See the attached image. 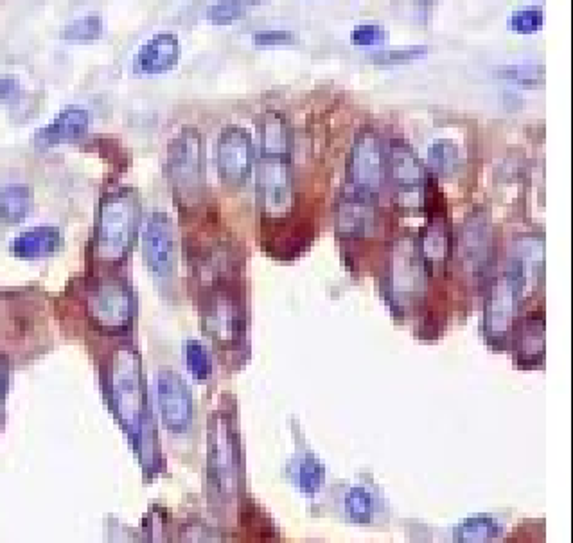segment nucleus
Returning a JSON list of instances; mask_svg holds the SVG:
<instances>
[{"instance_id":"obj_1","label":"nucleus","mask_w":573,"mask_h":543,"mask_svg":"<svg viewBox=\"0 0 573 543\" xmlns=\"http://www.w3.org/2000/svg\"><path fill=\"white\" fill-rule=\"evenodd\" d=\"M257 204L266 222L284 220L293 205L290 126L283 114L268 112L261 123L257 161Z\"/></svg>"},{"instance_id":"obj_2","label":"nucleus","mask_w":573,"mask_h":543,"mask_svg":"<svg viewBox=\"0 0 573 543\" xmlns=\"http://www.w3.org/2000/svg\"><path fill=\"white\" fill-rule=\"evenodd\" d=\"M139 198L132 187H121L103 198L96 229V256L105 265H119L133 247L139 227Z\"/></svg>"},{"instance_id":"obj_3","label":"nucleus","mask_w":573,"mask_h":543,"mask_svg":"<svg viewBox=\"0 0 573 543\" xmlns=\"http://www.w3.org/2000/svg\"><path fill=\"white\" fill-rule=\"evenodd\" d=\"M430 272L424 265L417 240L412 236H399L390 243L387 256L388 301L401 315L414 312L423 303L428 290Z\"/></svg>"},{"instance_id":"obj_4","label":"nucleus","mask_w":573,"mask_h":543,"mask_svg":"<svg viewBox=\"0 0 573 543\" xmlns=\"http://www.w3.org/2000/svg\"><path fill=\"white\" fill-rule=\"evenodd\" d=\"M202 324L221 348H238L245 339L247 317L238 288L227 277L212 281L202 297Z\"/></svg>"},{"instance_id":"obj_5","label":"nucleus","mask_w":573,"mask_h":543,"mask_svg":"<svg viewBox=\"0 0 573 543\" xmlns=\"http://www.w3.org/2000/svg\"><path fill=\"white\" fill-rule=\"evenodd\" d=\"M166 175L178 198L198 202L205 186L203 137L196 126H184L168 144Z\"/></svg>"},{"instance_id":"obj_6","label":"nucleus","mask_w":573,"mask_h":543,"mask_svg":"<svg viewBox=\"0 0 573 543\" xmlns=\"http://www.w3.org/2000/svg\"><path fill=\"white\" fill-rule=\"evenodd\" d=\"M387 182L394 189V204L399 213L419 214L428 198V182L423 162L403 139H392L387 148Z\"/></svg>"},{"instance_id":"obj_7","label":"nucleus","mask_w":573,"mask_h":543,"mask_svg":"<svg viewBox=\"0 0 573 543\" xmlns=\"http://www.w3.org/2000/svg\"><path fill=\"white\" fill-rule=\"evenodd\" d=\"M462 274L473 283H480L491 270L494 256V236L491 218L485 209L469 213L453 243Z\"/></svg>"},{"instance_id":"obj_8","label":"nucleus","mask_w":573,"mask_h":543,"mask_svg":"<svg viewBox=\"0 0 573 543\" xmlns=\"http://www.w3.org/2000/svg\"><path fill=\"white\" fill-rule=\"evenodd\" d=\"M87 310L99 330L108 333L130 330L135 315L132 290L119 277H101L89 288Z\"/></svg>"},{"instance_id":"obj_9","label":"nucleus","mask_w":573,"mask_h":543,"mask_svg":"<svg viewBox=\"0 0 573 543\" xmlns=\"http://www.w3.org/2000/svg\"><path fill=\"white\" fill-rule=\"evenodd\" d=\"M112 400L128 432L141 430L144 392L139 358L132 349H119L112 360Z\"/></svg>"},{"instance_id":"obj_10","label":"nucleus","mask_w":573,"mask_h":543,"mask_svg":"<svg viewBox=\"0 0 573 543\" xmlns=\"http://www.w3.org/2000/svg\"><path fill=\"white\" fill-rule=\"evenodd\" d=\"M387 184V148L374 130L356 135L349 159V187L362 195L378 198Z\"/></svg>"},{"instance_id":"obj_11","label":"nucleus","mask_w":573,"mask_h":543,"mask_svg":"<svg viewBox=\"0 0 573 543\" xmlns=\"http://www.w3.org/2000/svg\"><path fill=\"white\" fill-rule=\"evenodd\" d=\"M523 299L525 292L520 279L514 276L509 268H503L489 286V295L485 303L484 324L489 339L496 344H502L509 339Z\"/></svg>"},{"instance_id":"obj_12","label":"nucleus","mask_w":573,"mask_h":543,"mask_svg":"<svg viewBox=\"0 0 573 543\" xmlns=\"http://www.w3.org/2000/svg\"><path fill=\"white\" fill-rule=\"evenodd\" d=\"M256 150L254 141L243 126L227 125L221 130L216 144V166L221 182L229 187H241L254 170Z\"/></svg>"},{"instance_id":"obj_13","label":"nucleus","mask_w":573,"mask_h":543,"mask_svg":"<svg viewBox=\"0 0 573 543\" xmlns=\"http://www.w3.org/2000/svg\"><path fill=\"white\" fill-rule=\"evenodd\" d=\"M142 256L151 274L168 281L177 272V231L166 213H153L142 232Z\"/></svg>"},{"instance_id":"obj_14","label":"nucleus","mask_w":573,"mask_h":543,"mask_svg":"<svg viewBox=\"0 0 573 543\" xmlns=\"http://www.w3.org/2000/svg\"><path fill=\"white\" fill-rule=\"evenodd\" d=\"M381 229V214L376 198L345 189L336 204V231L344 240L374 238Z\"/></svg>"},{"instance_id":"obj_15","label":"nucleus","mask_w":573,"mask_h":543,"mask_svg":"<svg viewBox=\"0 0 573 543\" xmlns=\"http://www.w3.org/2000/svg\"><path fill=\"white\" fill-rule=\"evenodd\" d=\"M157 400L166 427L175 434L186 432L193 421V398L180 374L175 371L157 374Z\"/></svg>"},{"instance_id":"obj_16","label":"nucleus","mask_w":573,"mask_h":543,"mask_svg":"<svg viewBox=\"0 0 573 543\" xmlns=\"http://www.w3.org/2000/svg\"><path fill=\"white\" fill-rule=\"evenodd\" d=\"M543 256H545L543 236L523 234L512 241L507 268L520 279L525 297L539 286L543 276Z\"/></svg>"},{"instance_id":"obj_17","label":"nucleus","mask_w":573,"mask_h":543,"mask_svg":"<svg viewBox=\"0 0 573 543\" xmlns=\"http://www.w3.org/2000/svg\"><path fill=\"white\" fill-rule=\"evenodd\" d=\"M417 249L421 252L424 265L432 274H444L453 254V236L444 216L435 214L426 223L421 236L417 238Z\"/></svg>"},{"instance_id":"obj_18","label":"nucleus","mask_w":573,"mask_h":543,"mask_svg":"<svg viewBox=\"0 0 573 543\" xmlns=\"http://www.w3.org/2000/svg\"><path fill=\"white\" fill-rule=\"evenodd\" d=\"M89 125V110L80 105H69L62 108L51 123H47L36 132V146L51 148L56 144L78 141L89 132Z\"/></svg>"},{"instance_id":"obj_19","label":"nucleus","mask_w":573,"mask_h":543,"mask_svg":"<svg viewBox=\"0 0 573 543\" xmlns=\"http://www.w3.org/2000/svg\"><path fill=\"white\" fill-rule=\"evenodd\" d=\"M180 60V40L175 33H157L141 45L133 58V71L137 74H162Z\"/></svg>"},{"instance_id":"obj_20","label":"nucleus","mask_w":573,"mask_h":543,"mask_svg":"<svg viewBox=\"0 0 573 543\" xmlns=\"http://www.w3.org/2000/svg\"><path fill=\"white\" fill-rule=\"evenodd\" d=\"M236 450V439L229 419L225 416H214L209 436V461L212 475L218 479L221 486L229 484L230 477H234L236 473Z\"/></svg>"},{"instance_id":"obj_21","label":"nucleus","mask_w":573,"mask_h":543,"mask_svg":"<svg viewBox=\"0 0 573 543\" xmlns=\"http://www.w3.org/2000/svg\"><path fill=\"white\" fill-rule=\"evenodd\" d=\"M62 245V234L56 227H35L29 231L20 232L11 241V252L20 259H44L53 256Z\"/></svg>"},{"instance_id":"obj_22","label":"nucleus","mask_w":573,"mask_h":543,"mask_svg":"<svg viewBox=\"0 0 573 543\" xmlns=\"http://www.w3.org/2000/svg\"><path fill=\"white\" fill-rule=\"evenodd\" d=\"M545 355V317L529 313L516 333V357L527 362H541Z\"/></svg>"},{"instance_id":"obj_23","label":"nucleus","mask_w":573,"mask_h":543,"mask_svg":"<svg viewBox=\"0 0 573 543\" xmlns=\"http://www.w3.org/2000/svg\"><path fill=\"white\" fill-rule=\"evenodd\" d=\"M35 205V193L26 184L0 187V220L9 225L24 222Z\"/></svg>"},{"instance_id":"obj_24","label":"nucleus","mask_w":573,"mask_h":543,"mask_svg":"<svg viewBox=\"0 0 573 543\" xmlns=\"http://www.w3.org/2000/svg\"><path fill=\"white\" fill-rule=\"evenodd\" d=\"M428 168L439 177H451L460 170V150L450 139H439L428 148Z\"/></svg>"},{"instance_id":"obj_25","label":"nucleus","mask_w":573,"mask_h":543,"mask_svg":"<svg viewBox=\"0 0 573 543\" xmlns=\"http://www.w3.org/2000/svg\"><path fill=\"white\" fill-rule=\"evenodd\" d=\"M103 35V18L99 17L97 13H90L85 17L76 18L72 20L71 24L63 27L60 38L65 42H94L97 38Z\"/></svg>"},{"instance_id":"obj_26","label":"nucleus","mask_w":573,"mask_h":543,"mask_svg":"<svg viewBox=\"0 0 573 543\" xmlns=\"http://www.w3.org/2000/svg\"><path fill=\"white\" fill-rule=\"evenodd\" d=\"M184 357H186L187 369L194 378L207 380L212 373V358L209 349L198 340H187L184 344Z\"/></svg>"},{"instance_id":"obj_27","label":"nucleus","mask_w":573,"mask_h":543,"mask_svg":"<svg viewBox=\"0 0 573 543\" xmlns=\"http://www.w3.org/2000/svg\"><path fill=\"white\" fill-rule=\"evenodd\" d=\"M247 0H218L207 9V18L216 26H229L245 17Z\"/></svg>"},{"instance_id":"obj_28","label":"nucleus","mask_w":573,"mask_h":543,"mask_svg":"<svg viewBox=\"0 0 573 543\" xmlns=\"http://www.w3.org/2000/svg\"><path fill=\"white\" fill-rule=\"evenodd\" d=\"M507 26L518 33H536L543 26V8L529 6V8L512 11L507 20Z\"/></svg>"},{"instance_id":"obj_29","label":"nucleus","mask_w":573,"mask_h":543,"mask_svg":"<svg viewBox=\"0 0 573 543\" xmlns=\"http://www.w3.org/2000/svg\"><path fill=\"white\" fill-rule=\"evenodd\" d=\"M426 53H428L426 45H408V47H397V49L369 54V60L374 63H405L423 58Z\"/></svg>"},{"instance_id":"obj_30","label":"nucleus","mask_w":573,"mask_h":543,"mask_svg":"<svg viewBox=\"0 0 573 543\" xmlns=\"http://www.w3.org/2000/svg\"><path fill=\"white\" fill-rule=\"evenodd\" d=\"M22 101V83L15 74H2L0 76V105L13 108Z\"/></svg>"},{"instance_id":"obj_31","label":"nucleus","mask_w":573,"mask_h":543,"mask_svg":"<svg viewBox=\"0 0 573 543\" xmlns=\"http://www.w3.org/2000/svg\"><path fill=\"white\" fill-rule=\"evenodd\" d=\"M387 36V29L381 24H362L351 31V40L356 45H380Z\"/></svg>"},{"instance_id":"obj_32","label":"nucleus","mask_w":573,"mask_h":543,"mask_svg":"<svg viewBox=\"0 0 573 543\" xmlns=\"http://www.w3.org/2000/svg\"><path fill=\"white\" fill-rule=\"evenodd\" d=\"M496 74L509 80L536 81L543 76V65H507L500 67Z\"/></svg>"},{"instance_id":"obj_33","label":"nucleus","mask_w":573,"mask_h":543,"mask_svg":"<svg viewBox=\"0 0 573 543\" xmlns=\"http://www.w3.org/2000/svg\"><path fill=\"white\" fill-rule=\"evenodd\" d=\"M297 42V33L290 29H265L254 35L256 45H288Z\"/></svg>"},{"instance_id":"obj_34","label":"nucleus","mask_w":573,"mask_h":543,"mask_svg":"<svg viewBox=\"0 0 573 543\" xmlns=\"http://www.w3.org/2000/svg\"><path fill=\"white\" fill-rule=\"evenodd\" d=\"M6 382H8V367H6V362L0 358V407H2V398L6 392Z\"/></svg>"},{"instance_id":"obj_35","label":"nucleus","mask_w":573,"mask_h":543,"mask_svg":"<svg viewBox=\"0 0 573 543\" xmlns=\"http://www.w3.org/2000/svg\"><path fill=\"white\" fill-rule=\"evenodd\" d=\"M414 2H417V4H419V6H430V4H432L433 0H414Z\"/></svg>"},{"instance_id":"obj_36","label":"nucleus","mask_w":573,"mask_h":543,"mask_svg":"<svg viewBox=\"0 0 573 543\" xmlns=\"http://www.w3.org/2000/svg\"><path fill=\"white\" fill-rule=\"evenodd\" d=\"M256 2H261V0H247V4H256Z\"/></svg>"}]
</instances>
